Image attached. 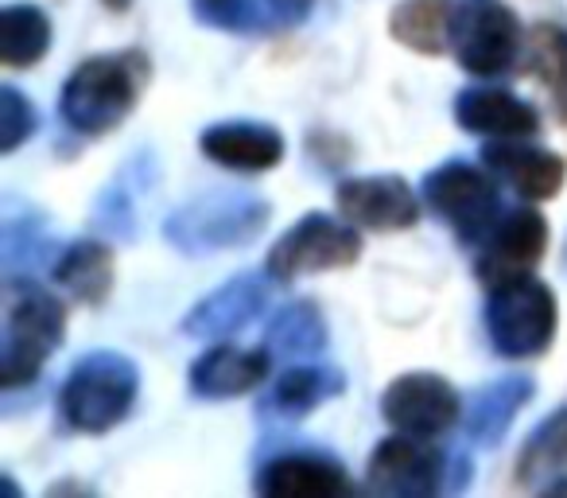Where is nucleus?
<instances>
[{"instance_id": "nucleus-1", "label": "nucleus", "mask_w": 567, "mask_h": 498, "mask_svg": "<svg viewBox=\"0 0 567 498\" xmlns=\"http://www.w3.org/2000/svg\"><path fill=\"white\" fill-rule=\"evenodd\" d=\"M148 82V59L144 51H110L74 67L63 82L59 113L82 136H105L136 110Z\"/></svg>"}, {"instance_id": "nucleus-2", "label": "nucleus", "mask_w": 567, "mask_h": 498, "mask_svg": "<svg viewBox=\"0 0 567 498\" xmlns=\"http://www.w3.org/2000/svg\"><path fill=\"white\" fill-rule=\"evenodd\" d=\"M272 206L257 191H206L183 203L164 222V237L190 257H210L221 250H241L265 234Z\"/></svg>"}, {"instance_id": "nucleus-3", "label": "nucleus", "mask_w": 567, "mask_h": 498, "mask_svg": "<svg viewBox=\"0 0 567 498\" xmlns=\"http://www.w3.org/2000/svg\"><path fill=\"white\" fill-rule=\"evenodd\" d=\"M66 335V308L55 293L9 273L4 281V389L28 386Z\"/></svg>"}, {"instance_id": "nucleus-4", "label": "nucleus", "mask_w": 567, "mask_h": 498, "mask_svg": "<svg viewBox=\"0 0 567 498\" xmlns=\"http://www.w3.org/2000/svg\"><path fill=\"white\" fill-rule=\"evenodd\" d=\"M141 366L121 350H90L71 366L59 394L63 420L74 433H110L133 413Z\"/></svg>"}, {"instance_id": "nucleus-5", "label": "nucleus", "mask_w": 567, "mask_h": 498, "mask_svg": "<svg viewBox=\"0 0 567 498\" xmlns=\"http://www.w3.org/2000/svg\"><path fill=\"white\" fill-rule=\"evenodd\" d=\"M556 296L533 273H517L497 285H489L486 296V332L502 358H536L548 350L556 335Z\"/></svg>"}, {"instance_id": "nucleus-6", "label": "nucleus", "mask_w": 567, "mask_h": 498, "mask_svg": "<svg viewBox=\"0 0 567 498\" xmlns=\"http://www.w3.org/2000/svg\"><path fill=\"white\" fill-rule=\"evenodd\" d=\"M451 51L463 71L478 79H497L525 59V28L517 12L505 9L502 0H458Z\"/></svg>"}, {"instance_id": "nucleus-7", "label": "nucleus", "mask_w": 567, "mask_h": 498, "mask_svg": "<svg viewBox=\"0 0 567 498\" xmlns=\"http://www.w3.org/2000/svg\"><path fill=\"white\" fill-rule=\"evenodd\" d=\"M358 257H362V234L354 230V222H339L323 211H311L292 230H284L276 237V245L268 250L265 273L272 281H296L308 273L347 270Z\"/></svg>"}, {"instance_id": "nucleus-8", "label": "nucleus", "mask_w": 567, "mask_h": 498, "mask_svg": "<svg viewBox=\"0 0 567 498\" xmlns=\"http://www.w3.org/2000/svg\"><path fill=\"white\" fill-rule=\"evenodd\" d=\"M420 191H424V203L455 230L463 245H482L489 230L497 226L502 199H497L494 180L463 160H447V164L432 167Z\"/></svg>"}, {"instance_id": "nucleus-9", "label": "nucleus", "mask_w": 567, "mask_h": 498, "mask_svg": "<svg viewBox=\"0 0 567 498\" xmlns=\"http://www.w3.org/2000/svg\"><path fill=\"white\" fill-rule=\"evenodd\" d=\"M381 417L409 436H443L463 417V397L447 378L427 370L401 374L381 394Z\"/></svg>"}, {"instance_id": "nucleus-10", "label": "nucleus", "mask_w": 567, "mask_h": 498, "mask_svg": "<svg viewBox=\"0 0 567 498\" xmlns=\"http://www.w3.org/2000/svg\"><path fill=\"white\" fill-rule=\"evenodd\" d=\"M447 456L427 436H389L373 448L370 467H365V482L381 495L396 498H427L435 490L451 487L447 482Z\"/></svg>"}, {"instance_id": "nucleus-11", "label": "nucleus", "mask_w": 567, "mask_h": 498, "mask_svg": "<svg viewBox=\"0 0 567 498\" xmlns=\"http://www.w3.org/2000/svg\"><path fill=\"white\" fill-rule=\"evenodd\" d=\"M342 218L362 230H409L420 218V199L401 175H354L334 191Z\"/></svg>"}, {"instance_id": "nucleus-12", "label": "nucleus", "mask_w": 567, "mask_h": 498, "mask_svg": "<svg viewBox=\"0 0 567 498\" xmlns=\"http://www.w3.org/2000/svg\"><path fill=\"white\" fill-rule=\"evenodd\" d=\"M268 308V281L260 273H237L226 285L206 293L195 308L183 316L179 332L203 343H221Z\"/></svg>"}, {"instance_id": "nucleus-13", "label": "nucleus", "mask_w": 567, "mask_h": 498, "mask_svg": "<svg viewBox=\"0 0 567 498\" xmlns=\"http://www.w3.org/2000/svg\"><path fill=\"white\" fill-rule=\"evenodd\" d=\"M548 250V222L533 206H513L509 214L497 218L489 237L482 242L478 254V277L486 285H497L505 277L528 273Z\"/></svg>"}, {"instance_id": "nucleus-14", "label": "nucleus", "mask_w": 567, "mask_h": 498, "mask_svg": "<svg viewBox=\"0 0 567 498\" xmlns=\"http://www.w3.org/2000/svg\"><path fill=\"white\" fill-rule=\"evenodd\" d=\"M482 164L497 183L513 187L520 199H551L564 183V160L556 152L528 144V136H509V141H489L482 149Z\"/></svg>"}, {"instance_id": "nucleus-15", "label": "nucleus", "mask_w": 567, "mask_h": 498, "mask_svg": "<svg viewBox=\"0 0 567 498\" xmlns=\"http://www.w3.org/2000/svg\"><path fill=\"white\" fill-rule=\"evenodd\" d=\"M272 370V350L268 347H234V343H214L210 350L190 363V389L198 397H241L257 389Z\"/></svg>"}, {"instance_id": "nucleus-16", "label": "nucleus", "mask_w": 567, "mask_h": 498, "mask_svg": "<svg viewBox=\"0 0 567 498\" xmlns=\"http://www.w3.org/2000/svg\"><path fill=\"white\" fill-rule=\"evenodd\" d=\"M257 490L268 498H331L350 490L347 467L323 451H284L257 475Z\"/></svg>"}, {"instance_id": "nucleus-17", "label": "nucleus", "mask_w": 567, "mask_h": 498, "mask_svg": "<svg viewBox=\"0 0 567 498\" xmlns=\"http://www.w3.org/2000/svg\"><path fill=\"white\" fill-rule=\"evenodd\" d=\"M455 121L463 133L486 136V141H509V136H533L540 129V113L517 98L513 90L471 87L455 98Z\"/></svg>"}, {"instance_id": "nucleus-18", "label": "nucleus", "mask_w": 567, "mask_h": 498, "mask_svg": "<svg viewBox=\"0 0 567 498\" xmlns=\"http://www.w3.org/2000/svg\"><path fill=\"white\" fill-rule=\"evenodd\" d=\"M533 394H536V382L528 374H505V378H494L486 386L471 389L463 402L466 440L478 444V448L502 444L509 425L517 420V413L533 402Z\"/></svg>"}, {"instance_id": "nucleus-19", "label": "nucleus", "mask_w": 567, "mask_h": 498, "mask_svg": "<svg viewBox=\"0 0 567 498\" xmlns=\"http://www.w3.org/2000/svg\"><path fill=\"white\" fill-rule=\"evenodd\" d=\"M198 149L214 160V164L229 167V172H268L284 160V136L276 133L268 121H214L203 129Z\"/></svg>"}, {"instance_id": "nucleus-20", "label": "nucleus", "mask_w": 567, "mask_h": 498, "mask_svg": "<svg viewBox=\"0 0 567 498\" xmlns=\"http://www.w3.org/2000/svg\"><path fill=\"white\" fill-rule=\"evenodd\" d=\"M339 394H347V374L342 370L316 366V363H296L272 378L268 394L260 397V413L276 420H300Z\"/></svg>"}, {"instance_id": "nucleus-21", "label": "nucleus", "mask_w": 567, "mask_h": 498, "mask_svg": "<svg viewBox=\"0 0 567 498\" xmlns=\"http://www.w3.org/2000/svg\"><path fill=\"white\" fill-rule=\"evenodd\" d=\"M455 17H458V0H401L389 12V32L409 51L443 55V51H451Z\"/></svg>"}, {"instance_id": "nucleus-22", "label": "nucleus", "mask_w": 567, "mask_h": 498, "mask_svg": "<svg viewBox=\"0 0 567 498\" xmlns=\"http://www.w3.org/2000/svg\"><path fill=\"white\" fill-rule=\"evenodd\" d=\"M55 281L82 304H105L113 293V250L97 237H74L51 265Z\"/></svg>"}, {"instance_id": "nucleus-23", "label": "nucleus", "mask_w": 567, "mask_h": 498, "mask_svg": "<svg viewBox=\"0 0 567 498\" xmlns=\"http://www.w3.org/2000/svg\"><path fill=\"white\" fill-rule=\"evenodd\" d=\"M159 175V164L144 152V156H136L128 167H121L117 180L110 183V187L102 191V199H97L94 206V218L97 226L105 230V234L113 237H136V214H141V191L152 187Z\"/></svg>"}, {"instance_id": "nucleus-24", "label": "nucleus", "mask_w": 567, "mask_h": 498, "mask_svg": "<svg viewBox=\"0 0 567 498\" xmlns=\"http://www.w3.org/2000/svg\"><path fill=\"white\" fill-rule=\"evenodd\" d=\"M265 347L272 350V358H316L327 350V319L319 312V304L296 301L288 308H280L265 327Z\"/></svg>"}, {"instance_id": "nucleus-25", "label": "nucleus", "mask_w": 567, "mask_h": 498, "mask_svg": "<svg viewBox=\"0 0 567 498\" xmlns=\"http://www.w3.org/2000/svg\"><path fill=\"white\" fill-rule=\"evenodd\" d=\"M525 63L528 74L548 90L559 121H567V28L536 24L525 35Z\"/></svg>"}, {"instance_id": "nucleus-26", "label": "nucleus", "mask_w": 567, "mask_h": 498, "mask_svg": "<svg viewBox=\"0 0 567 498\" xmlns=\"http://www.w3.org/2000/svg\"><path fill=\"white\" fill-rule=\"evenodd\" d=\"M51 48V20L35 4H9L0 17V59L4 67H35Z\"/></svg>"}, {"instance_id": "nucleus-27", "label": "nucleus", "mask_w": 567, "mask_h": 498, "mask_svg": "<svg viewBox=\"0 0 567 498\" xmlns=\"http://www.w3.org/2000/svg\"><path fill=\"white\" fill-rule=\"evenodd\" d=\"M567 471V405L540 420L533 436L525 440L517 459V479L528 487H540V475H564Z\"/></svg>"}, {"instance_id": "nucleus-28", "label": "nucleus", "mask_w": 567, "mask_h": 498, "mask_svg": "<svg viewBox=\"0 0 567 498\" xmlns=\"http://www.w3.org/2000/svg\"><path fill=\"white\" fill-rule=\"evenodd\" d=\"M190 12H195L198 24L218 28V32H268V12L260 0H190Z\"/></svg>"}, {"instance_id": "nucleus-29", "label": "nucleus", "mask_w": 567, "mask_h": 498, "mask_svg": "<svg viewBox=\"0 0 567 498\" xmlns=\"http://www.w3.org/2000/svg\"><path fill=\"white\" fill-rule=\"evenodd\" d=\"M48 245V234H43V218H35L32 211L20 218L12 214V206L4 211V270L17 273L20 265H35Z\"/></svg>"}, {"instance_id": "nucleus-30", "label": "nucleus", "mask_w": 567, "mask_h": 498, "mask_svg": "<svg viewBox=\"0 0 567 498\" xmlns=\"http://www.w3.org/2000/svg\"><path fill=\"white\" fill-rule=\"evenodd\" d=\"M35 129H40L35 105L28 102L17 87H0V152H4V156L17 152Z\"/></svg>"}, {"instance_id": "nucleus-31", "label": "nucleus", "mask_w": 567, "mask_h": 498, "mask_svg": "<svg viewBox=\"0 0 567 498\" xmlns=\"http://www.w3.org/2000/svg\"><path fill=\"white\" fill-rule=\"evenodd\" d=\"M268 9H272V17L284 20V24H300V20L316 9V0H268Z\"/></svg>"}, {"instance_id": "nucleus-32", "label": "nucleus", "mask_w": 567, "mask_h": 498, "mask_svg": "<svg viewBox=\"0 0 567 498\" xmlns=\"http://www.w3.org/2000/svg\"><path fill=\"white\" fill-rule=\"evenodd\" d=\"M105 4H110L113 12H121V9H128V4H133V0H105Z\"/></svg>"}]
</instances>
